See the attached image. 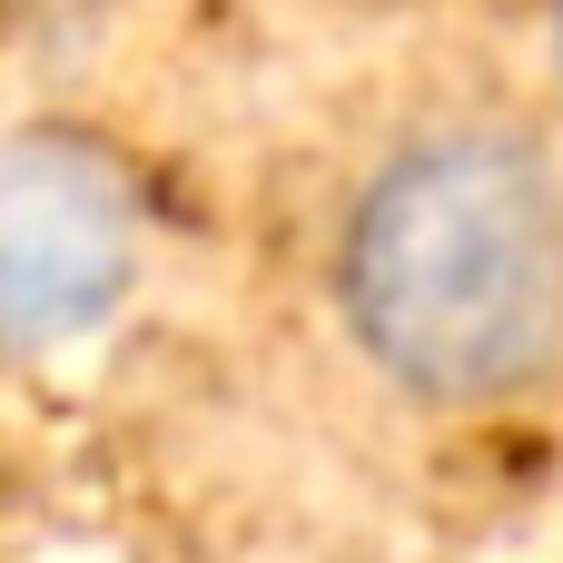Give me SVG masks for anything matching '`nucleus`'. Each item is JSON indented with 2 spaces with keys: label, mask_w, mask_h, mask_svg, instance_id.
Instances as JSON below:
<instances>
[{
  "label": "nucleus",
  "mask_w": 563,
  "mask_h": 563,
  "mask_svg": "<svg viewBox=\"0 0 563 563\" xmlns=\"http://www.w3.org/2000/svg\"><path fill=\"white\" fill-rule=\"evenodd\" d=\"M327 307L416 416H515L563 386V139L525 109L406 119L336 208Z\"/></svg>",
  "instance_id": "obj_1"
},
{
  "label": "nucleus",
  "mask_w": 563,
  "mask_h": 563,
  "mask_svg": "<svg viewBox=\"0 0 563 563\" xmlns=\"http://www.w3.org/2000/svg\"><path fill=\"white\" fill-rule=\"evenodd\" d=\"M158 257L148 168L89 119H0V366L89 346Z\"/></svg>",
  "instance_id": "obj_2"
}]
</instances>
